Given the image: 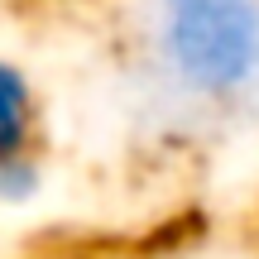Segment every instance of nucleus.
<instances>
[{
  "label": "nucleus",
  "instance_id": "nucleus-1",
  "mask_svg": "<svg viewBox=\"0 0 259 259\" xmlns=\"http://www.w3.org/2000/svg\"><path fill=\"white\" fill-rule=\"evenodd\" d=\"M139 48L149 77L192 111L259 106V0H139Z\"/></svg>",
  "mask_w": 259,
  "mask_h": 259
},
{
  "label": "nucleus",
  "instance_id": "nucleus-3",
  "mask_svg": "<svg viewBox=\"0 0 259 259\" xmlns=\"http://www.w3.org/2000/svg\"><path fill=\"white\" fill-rule=\"evenodd\" d=\"M48 187V168L38 158V149H24V154L0 158V211H24L44 197Z\"/></svg>",
  "mask_w": 259,
  "mask_h": 259
},
{
  "label": "nucleus",
  "instance_id": "nucleus-2",
  "mask_svg": "<svg viewBox=\"0 0 259 259\" xmlns=\"http://www.w3.org/2000/svg\"><path fill=\"white\" fill-rule=\"evenodd\" d=\"M38 139V87L24 63L0 53V158L24 154Z\"/></svg>",
  "mask_w": 259,
  "mask_h": 259
}]
</instances>
